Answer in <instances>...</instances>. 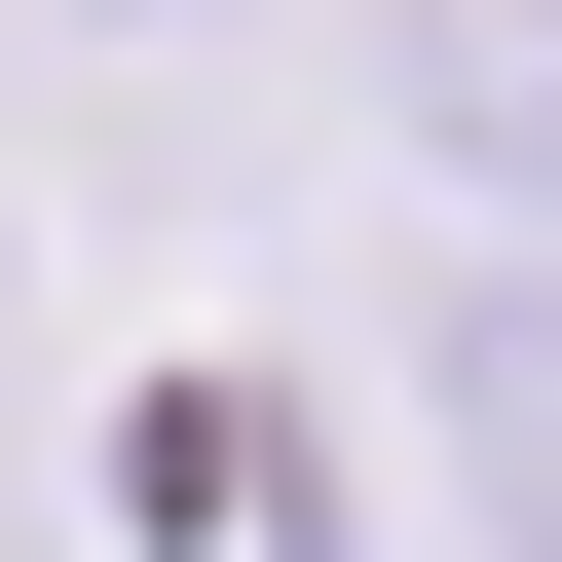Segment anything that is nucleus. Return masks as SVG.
Instances as JSON below:
<instances>
[{
    "mask_svg": "<svg viewBox=\"0 0 562 562\" xmlns=\"http://www.w3.org/2000/svg\"><path fill=\"white\" fill-rule=\"evenodd\" d=\"M413 150L562 225V0H413Z\"/></svg>",
    "mask_w": 562,
    "mask_h": 562,
    "instance_id": "obj_1",
    "label": "nucleus"
}]
</instances>
